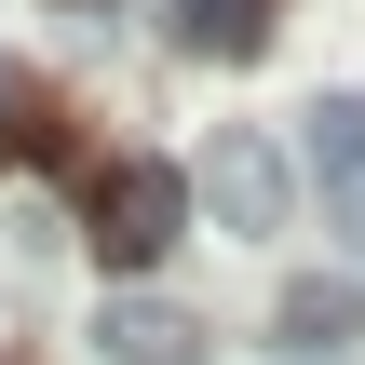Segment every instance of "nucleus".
<instances>
[{"mask_svg": "<svg viewBox=\"0 0 365 365\" xmlns=\"http://www.w3.org/2000/svg\"><path fill=\"white\" fill-rule=\"evenodd\" d=\"M176 230H190V176L176 163H108L95 176V257L108 271H163Z\"/></svg>", "mask_w": 365, "mask_h": 365, "instance_id": "obj_1", "label": "nucleus"}, {"mask_svg": "<svg viewBox=\"0 0 365 365\" xmlns=\"http://www.w3.org/2000/svg\"><path fill=\"white\" fill-rule=\"evenodd\" d=\"M190 203H217V230H284L298 176H284V149H271L257 122H217V149L190 163Z\"/></svg>", "mask_w": 365, "mask_h": 365, "instance_id": "obj_2", "label": "nucleus"}, {"mask_svg": "<svg viewBox=\"0 0 365 365\" xmlns=\"http://www.w3.org/2000/svg\"><path fill=\"white\" fill-rule=\"evenodd\" d=\"M312 176H325V190L365 176V95H325V108H312Z\"/></svg>", "mask_w": 365, "mask_h": 365, "instance_id": "obj_6", "label": "nucleus"}, {"mask_svg": "<svg viewBox=\"0 0 365 365\" xmlns=\"http://www.w3.org/2000/svg\"><path fill=\"white\" fill-rule=\"evenodd\" d=\"M325 217H339V244L365 257V176H352V190H325Z\"/></svg>", "mask_w": 365, "mask_h": 365, "instance_id": "obj_7", "label": "nucleus"}, {"mask_svg": "<svg viewBox=\"0 0 365 365\" xmlns=\"http://www.w3.org/2000/svg\"><path fill=\"white\" fill-rule=\"evenodd\" d=\"M163 27H176V54H203V68H244V54H271V0H176Z\"/></svg>", "mask_w": 365, "mask_h": 365, "instance_id": "obj_5", "label": "nucleus"}, {"mask_svg": "<svg viewBox=\"0 0 365 365\" xmlns=\"http://www.w3.org/2000/svg\"><path fill=\"white\" fill-rule=\"evenodd\" d=\"M95 352H108V365H203V325H190L176 298H149V284H135V298H108V312H95Z\"/></svg>", "mask_w": 365, "mask_h": 365, "instance_id": "obj_4", "label": "nucleus"}, {"mask_svg": "<svg viewBox=\"0 0 365 365\" xmlns=\"http://www.w3.org/2000/svg\"><path fill=\"white\" fill-rule=\"evenodd\" d=\"M271 325H284V352H365V271H298Z\"/></svg>", "mask_w": 365, "mask_h": 365, "instance_id": "obj_3", "label": "nucleus"}]
</instances>
